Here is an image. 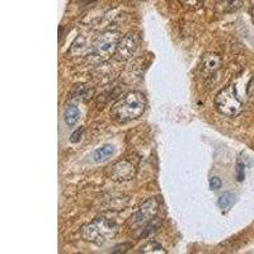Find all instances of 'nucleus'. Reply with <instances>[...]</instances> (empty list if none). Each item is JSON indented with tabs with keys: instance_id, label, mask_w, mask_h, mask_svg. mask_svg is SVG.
<instances>
[{
	"instance_id": "obj_1",
	"label": "nucleus",
	"mask_w": 254,
	"mask_h": 254,
	"mask_svg": "<svg viewBox=\"0 0 254 254\" xmlns=\"http://www.w3.org/2000/svg\"><path fill=\"white\" fill-rule=\"evenodd\" d=\"M146 107V99L140 92H130L116 102L111 108V115L119 122H128L141 117Z\"/></svg>"
},
{
	"instance_id": "obj_2",
	"label": "nucleus",
	"mask_w": 254,
	"mask_h": 254,
	"mask_svg": "<svg viewBox=\"0 0 254 254\" xmlns=\"http://www.w3.org/2000/svg\"><path fill=\"white\" fill-rule=\"evenodd\" d=\"M116 230H117V226L115 222L110 221L106 217L99 216L81 228V237L87 242L101 246L116 234Z\"/></svg>"
},
{
	"instance_id": "obj_3",
	"label": "nucleus",
	"mask_w": 254,
	"mask_h": 254,
	"mask_svg": "<svg viewBox=\"0 0 254 254\" xmlns=\"http://www.w3.org/2000/svg\"><path fill=\"white\" fill-rule=\"evenodd\" d=\"M215 106L221 115L228 116V117H235L243 111V103L238 98L234 85H229L216 95Z\"/></svg>"
},
{
	"instance_id": "obj_4",
	"label": "nucleus",
	"mask_w": 254,
	"mask_h": 254,
	"mask_svg": "<svg viewBox=\"0 0 254 254\" xmlns=\"http://www.w3.org/2000/svg\"><path fill=\"white\" fill-rule=\"evenodd\" d=\"M120 42V35L115 31L103 32L93 44V54L101 60H107L115 55L117 45Z\"/></svg>"
},
{
	"instance_id": "obj_5",
	"label": "nucleus",
	"mask_w": 254,
	"mask_h": 254,
	"mask_svg": "<svg viewBox=\"0 0 254 254\" xmlns=\"http://www.w3.org/2000/svg\"><path fill=\"white\" fill-rule=\"evenodd\" d=\"M139 47V38L135 33H127L124 37L120 38V42L116 49L115 56L117 60L126 61L128 59L132 58L135 55V52L137 51Z\"/></svg>"
},
{
	"instance_id": "obj_6",
	"label": "nucleus",
	"mask_w": 254,
	"mask_h": 254,
	"mask_svg": "<svg viewBox=\"0 0 254 254\" xmlns=\"http://www.w3.org/2000/svg\"><path fill=\"white\" fill-rule=\"evenodd\" d=\"M159 211V202L156 198L146 199L135 215V222L137 225H147L155 219Z\"/></svg>"
},
{
	"instance_id": "obj_7",
	"label": "nucleus",
	"mask_w": 254,
	"mask_h": 254,
	"mask_svg": "<svg viewBox=\"0 0 254 254\" xmlns=\"http://www.w3.org/2000/svg\"><path fill=\"white\" fill-rule=\"evenodd\" d=\"M135 176V168L128 162H119L113 165L112 179L115 181H128Z\"/></svg>"
},
{
	"instance_id": "obj_8",
	"label": "nucleus",
	"mask_w": 254,
	"mask_h": 254,
	"mask_svg": "<svg viewBox=\"0 0 254 254\" xmlns=\"http://www.w3.org/2000/svg\"><path fill=\"white\" fill-rule=\"evenodd\" d=\"M244 0H215V9L219 13H233L242 8Z\"/></svg>"
},
{
	"instance_id": "obj_9",
	"label": "nucleus",
	"mask_w": 254,
	"mask_h": 254,
	"mask_svg": "<svg viewBox=\"0 0 254 254\" xmlns=\"http://www.w3.org/2000/svg\"><path fill=\"white\" fill-rule=\"evenodd\" d=\"M221 58L215 52H208L202 58V67L206 72H215L221 66Z\"/></svg>"
},
{
	"instance_id": "obj_10",
	"label": "nucleus",
	"mask_w": 254,
	"mask_h": 254,
	"mask_svg": "<svg viewBox=\"0 0 254 254\" xmlns=\"http://www.w3.org/2000/svg\"><path fill=\"white\" fill-rule=\"evenodd\" d=\"M113 153H115V146H113V145H103V146L98 147V149L93 153V160H94L95 163L106 162Z\"/></svg>"
},
{
	"instance_id": "obj_11",
	"label": "nucleus",
	"mask_w": 254,
	"mask_h": 254,
	"mask_svg": "<svg viewBox=\"0 0 254 254\" xmlns=\"http://www.w3.org/2000/svg\"><path fill=\"white\" fill-rule=\"evenodd\" d=\"M79 120H80V111H79V108L76 106L71 104L65 111V122L69 126H74Z\"/></svg>"
},
{
	"instance_id": "obj_12",
	"label": "nucleus",
	"mask_w": 254,
	"mask_h": 254,
	"mask_svg": "<svg viewBox=\"0 0 254 254\" xmlns=\"http://www.w3.org/2000/svg\"><path fill=\"white\" fill-rule=\"evenodd\" d=\"M235 196L231 192H225L220 196L219 201H217V205L221 210H228L229 207H231V205L234 203Z\"/></svg>"
},
{
	"instance_id": "obj_13",
	"label": "nucleus",
	"mask_w": 254,
	"mask_h": 254,
	"mask_svg": "<svg viewBox=\"0 0 254 254\" xmlns=\"http://www.w3.org/2000/svg\"><path fill=\"white\" fill-rule=\"evenodd\" d=\"M178 3L190 10H198L203 6L205 0H178Z\"/></svg>"
},
{
	"instance_id": "obj_14",
	"label": "nucleus",
	"mask_w": 254,
	"mask_h": 254,
	"mask_svg": "<svg viewBox=\"0 0 254 254\" xmlns=\"http://www.w3.org/2000/svg\"><path fill=\"white\" fill-rule=\"evenodd\" d=\"M93 93H94V89H93V88H87V87H84V85H81V87L76 88V92L72 93V95H74L72 98L88 99L92 97Z\"/></svg>"
},
{
	"instance_id": "obj_15",
	"label": "nucleus",
	"mask_w": 254,
	"mask_h": 254,
	"mask_svg": "<svg viewBox=\"0 0 254 254\" xmlns=\"http://www.w3.org/2000/svg\"><path fill=\"white\" fill-rule=\"evenodd\" d=\"M141 252L142 253H167V251L156 242H149L147 244H145Z\"/></svg>"
},
{
	"instance_id": "obj_16",
	"label": "nucleus",
	"mask_w": 254,
	"mask_h": 254,
	"mask_svg": "<svg viewBox=\"0 0 254 254\" xmlns=\"http://www.w3.org/2000/svg\"><path fill=\"white\" fill-rule=\"evenodd\" d=\"M235 178L238 182H242L243 179L246 178V164L239 159L237 162V168H235Z\"/></svg>"
},
{
	"instance_id": "obj_17",
	"label": "nucleus",
	"mask_w": 254,
	"mask_h": 254,
	"mask_svg": "<svg viewBox=\"0 0 254 254\" xmlns=\"http://www.w3.org/2000/svg\"><path fill=\"white\" fill-rule=\"evenodd\" d=\"M208 186H210V188L212 190H220V188H221V186H222L221 179H220L219 177H216V176H212L210 178V181H208Z\"/></svg>"
},
{
	"instance_id": "obj_18",
	"label": "nucleus",
	"mask_w": 254,
	"mask_h": 254,
	"mask_svg": "<svg viewBox=\"0 0 254 254\" xmlns=\"http://www.w3.org/2000/svg\"><path fill=\"white\" fill-rule=\"evenodd\" d=\"M83 133H84V127H80V128H78L75 132L72 133L71 137H70V141H71L72 144H78V142H80L81 137H83Z\"/></svg>"
},
{
	"instance_id": "obj_19",
	"label": "nucleus",
	"mask_w": 254,
	"mask_h": 254,
	"mask_svg": "<svg viewBox=\"0 0 254 254\" xmlns=\"http://www.w3.org/2000/svg\"><path fill=\"white\" fill-rule=\"evenodd\" d=\"M93 1H95V0H83L80 4H83V5H87V4H90L93 3Z\"/></svg>"
},
{
	"instance_id": "obj_20",
	"label": "nucleus",
	"mask_w": 254,
	"mask_h": 254,
	"mask_svg": "<svg viewBox=\"0 0 254 254\" xmlns=\"http://www.w3.org/2000/svg\"><path fill=\"white\" fill-rule=\"evenodd\" d=\"M252 19H253V23H254V9H253V12H252Z\"/></svg>"
}]
</instances>
